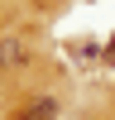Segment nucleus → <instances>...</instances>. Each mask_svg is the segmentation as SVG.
Segmentation results:
<instances>
[{"mask_svg": "<svg viewBox=\"0 0 115 120\" xmlns=\"http://www.w3.org/2000/svg\"><path fill=\"white\" fill-rule=\"evenodd\" d=\"M53 115H58V101H53V96H38V101L29 106L19 120H53Z\"/></svg>", "mask_w": 115, "mask_h": 120, "instance_id": "1", "label": "nucleus"}, {"mask_svg": "<svg viewBox=\"0 0 115 120\" xmlns=\"http://www.w3.org/2000/svg\"><path fill=\"white\" fill-rule=\"evenodd\" d=\"M24 58H29V43H24V38H10V43L0 48V63H24Z\"/></svg>", "mask_w": 115, "mask_h": 120, "instance_id": "2", "label": "nucleus"}]
</instances>
